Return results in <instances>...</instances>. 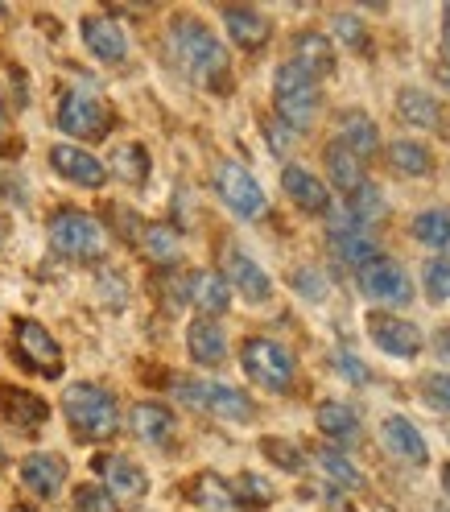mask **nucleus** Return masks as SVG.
Here are the masks:
<instances>
[{"mask_svg": "<svg viewBox=\"0 0 450 512\" xmlns=\"http://www.w3.org/2000/svg\"><path fill=\"white\" fill-rule=\"evenodd\" d=\"M190 302L203 310V318H215V314L228 310L232 290H228V281H223L219 273H195L190 277Z\"/></svg>", "mask_w": 450, "mask_h": 512, "instance_id": "nucleus-28", "label": "nucleus"}, {"mask_svg": "<svg viewBox=\"0 0 450 512\" xmlns=\"http://www.w3.org/2000/svg\"><path fill=\"white\" fill-rule=\"evenodd\" d=\"M223 25H228L232 42H236V46H244V50L265 46V42H269V34H273L269 17H265V13H256V9H244V5L223 9Z\"/></svg>", "mask_w": 450, "mask_h": 512, "instance_id": "nucleus-21", "label": "nucleus"}, {"mask_svg": "<svg viewBox=\"0 0 450 512\" xmlns=\"http://www.w3.org/2000/svg\"><path fill=\"white\" fill-rule=\"evenodd\" d=\"M294 281H298V290H306L310 298H318V294H323V281H318V277H310V273H298Z\"/></svg>", "mask_w": 450, "mask_h": 512, "instance_id": "nucleus-43", "label": "nucleus"}, {"mask_svg": "<svg viewBox=\"0 0 450 512\" xmlns=\"http://www.w3.org/2000/svg\"><path fill=\"white\" fill-rule=\"evenodd\" d=\"M294 67H302L310 79L335 71V50L323 34H298L294 38Z\"/></svg>", "mask_w": 450, "mask_h": 512, "instance_id": "nucleus-27", "label": "nucleus"}, {"mask_svg": "<svg viewBox=\"0 0 450 512\" xmlns=\"http://www.w3.org/2000/svg\"><path fill=\"white\" fill-rule=\"evenodd\" d=\"M389 166H393L397 174H405V178H426V174L434 170L426 145H417V141H409V137H401V141L389 145Z\"/></svg>", "mask_w": 450, "mask_h": 512, "instance_id": "nucleus-31", "label": "nucleus"}, {"mask_svg": "<svg viewBox=\"0 0 450 512\" xmlns=\"http://www.w3.org/2000/svg\"><path fill=\"white\" fill-rule=\"evenodd\" d=\"M50 418V405L38 393H25L13 389V384H0V422L21 430V434H34L42 422Z\"/></svg>", "mask_w": 450, "mask_h": 512, "instance_id": "nucleus-12", "label": "nucleus"}, {"mask_svg": "<svg viewBox=\"0 0 450 512\" xmlns=\"http://www.w3.org/2000/svg\"><path fill=\"white\" fill-rule=\"evenodd\" d=\"M323 166H327V178L343 190V195H356V190L364 186V170H360V157L351 153V149H343L339 141H331L327 145V153H323Z\"/></svg>", "mask_w": 450, "mask_h": 512, "instance_id": "nucleus-26", "label": "nucleus"}, {"mask_svg": "<svg viewBox=\"0 0 450 512\" xmlns=\"http://www.w3.org/2000/svg\"><path fill=\"white\" fill-rule=\"evenodd\" d=\"M438 512H446V508H438Z\"/></svg>", "mask_w": 450, "mask_h": 512, "instance_id": "nucleus-50", "label": "nucleus"}, {"mask_svg": "<svg viewBox=\"0 0 450 512\" xmlns=\"http://www.w3.org/2000/svg\"><path fill=\"white\" fill-rule=\"evenodd\" d=\"M223 281L236 285L248 302H265L273 294V281L265 277V269L256 265L252 256H244V252H228V277H223Z\"/></svg>", "mask_w": 450, "mask_h": 512, "instance_id": "nucleus-20", "label": "nucleus"}, {"mask_svg": "<svg viewBox=\"0 0 450 512\" xmlns=\"http://www.w3.org/2000/svg\"><path fill=\"white\" fill-rule=\"evenodd\" d=\"M426 393H430V401H434V405L450 409V376H446V372H434V376L426 380Z\"/></svg>", "mask_w": 450, "mask_h": 512, "instance_id": "nucleus-42", "label": "nucleus"}, {"mask_svg": "<svg viewBox=\"0 0 450 512\" xmlns=\"http://www.w3.org/2000/svg\"><path fill=\"white\" fill-rule=\"evenodd\" d=\"M397 116L413 128H442V104L422 87H401L397 91Z\"/></svg>", "mask_w": 450, "mask_h": 512, "instance_id": "nucleus-24", "label": "nucleus"}, {"mask_svg": "<svg viewBox=\"0 0 450 512\" xmlns=\"http://www.w3.org/2000/svg\"><path fill=\"white\" fill-rule=\"evenodd\" d=\"M368 335L380 351H389L397 360H413L417 351H422V331L393 314H368Z\"/></svg>", "mask_w": 450, "mask_h": 512, "instance_id": "nucleus-11", "label": "nucleus"}, {"mask_svg": "<svg viewBox=\"0 0 450 512\" xmlns=\"http://www.w3.org/2000/svg\"><path fill=\"white\" fill-rule=\"evenodd\" d=\"M190 496H195V504H207V508H232V488L219 475H199L190 484Z\"/></svg>", "mask_w": 450, "mask_h": 512, "instance_id": "nucleus-37", "label": "nucleus"}, {"mask_svg": "<svg viewBox=\"0 0 450 512\" xmlns=\"http://www.w3.org/2000/svg\"><path fill=\"white\" fill-rule=\"evenodd\" d=\"M347 215H351V223H356V228H364V223L380 219V215H384V199H380V190H376L372 182H364V186L356 190V195H351Z\"/></svg>", "mask_w": 450, "mask_h": 512, "instance_id": "nucleus-34", "label": "nucleus"}, {"mask_svg": "<svg viewBox=\"0 0 450 512\" xmlns=\"http://www.w3.org/2000/svg\"><path fill=\"white\" fill-rule=\"evenodd\" d=\"M314 463L323 467V471L335 479V484H343V488H360V484H364L360 471L351 467V459H347L343 451H331V446H327V451H318V455H314Z\"/></svg>", "mask_w": 450, "mask_h": 512, "instance_id": "nucleus-36", "label": "nucleus"}, {"mask_svg": "<svg viewBox=\"0 0 450 512\" xmlns=\"http://www.w3.org/2000/svg\"><path fill=\"white\" fill-rule=\"evenodd\" d=\"M145 252L153 256V261L170 265V261H178L182 240H178V232H174V228H162V223H153V228L145 232Z\"/></svg>", "mask_w": 450, "mask_h": 512, "instance_id": "nucleus-35", "label": "nucleus"}, {"mask_svg": "<svg viewBox=\"0 0 450 512\" xmlns=\"http://www.w3.org/2000/svg\"><path fill=\"white\" fill-rule=\"evenodd\" d=\"M281 186H285V195L294 199L302 211H314V215H327V211H331V195H327V186L314 178V170H306V166H285Z\"/></svg>", "mask_w": 450, "mask_h": 512, "instance_id": "nucleus-18", "label": "nucleus"}, {"mask_svg": "<svg viewBox=\"0 0 450 512\" xmlns=\"http://www.w3.org/2000/svg\"><path fill=\"white\" fill-rule=\"evenodd\" d=\"M178 397L186 405H195L203 413H215V418L223 422H248L252 418V405L240 389H232V384H219V380H178L174 384Z\"/></svg>", "mask_w": 450, "mask_h": 512, "instance_id": "nucleus-6", "label": "nucleus"}, {"mask_svg": "<svg viewBox=\"0 0 450 512\" xmlns=\"http://www.w3.org/2000/svg\"><path fill=\"white\" fill-rule=\"evenodd\" d=\"M13 339H17V356L29 372H42V376L62 372V347L54 343V335L42 323H34V318H17Z\"/></svg>", "mask_w": 450, "mask_h": 512, "instance_id": "nucleus-9", "label": "nucleus"}, {"mask_svg": "<svg viewBox=\"0 0 450 512\" xmlns=\"http://www.w3.org/2000/svg\"><path fill=\"white\" fill-rule=\"evenodd\" d=\"M215 190L240 219H261L265 215V190L240 162H219L215 166Z\"/></svg>", "mask_w": 450, "mask_h": 512, "instance_id": "nucleus-8", "label": "nucleus"}, {"mask_svg": "<svg viewBox=\"0 0 450 512\" xmlns=\"http://www.w3.org/2000/svg\"><path fill=\"white\" fill-rule=\"evenodd\" d=\"M240 364L244 372L261 384L269 393H285L289 384L298 376V364H294V351L281 347L277 339H248L244 351H240Z\"/></svg>", "mask_w": 450, "mask_h": 512, "instance_id": "nucleus-4", "label": "nucleus"}, {"mask_svg": "<svg viewBox=\"0 0 450 512\" xmlns=\"http://www.w3.org/2000/svg\"><path fill=\"white\" fill-rule=\"evenodd\" d=\"M0 124H5V108H0Z\"/></svg>", "mask_w": 450, "mask_h": 512, "instance_id": "nucleus-48", "label": "nucleus"}, {"mask_svg": "<svg viewBox=\"0 0 450 512\" xmlns=\"http://www.w3.org/2000/svg\"><path fill=\"white\" fill-rule=\"evenodd\" d=\"M62 413H67V422L79 438L87 442H104L116 434L120 426V409H116V397L100 384H71L67 397H62Z\"/></svg>", "mask_w": 450, "mask_h": 512, "instance_id": "nucleus-2", "label": "nucleus"}, {"mask_svg": "<svg viewBox=\"0 0 450 512\" xmlns=\"http://www.w3.org/2000/svg\"><path fill=\"white\" fill-rule=\"evenodd\" d=\"M95 475L104 479V488L116 496V500H141L145 488H149V479L145 471L133 463V459H124V455H95Z\"/></svg>", "mask_w": 450, "mask_h": 512, "instance_id": "nucleus-13", "label": "nucleus"}, {"mask_svg": "<svg viewBox=\"0 0 450 512\" xmlns=\"http://www.w3.org/2000/svg\"><path fill=\"white\" fill-rule=\"evenodd\" d=\"M58 128L71 137H83V141H100L108 128H112V112L100 95L91 91H67L58 104Z\"/></svg>", "mask_w": 450, "mask_h": 512, "instance_id": "nucleus-7", "label": "nucleus"}, {"mask_svg": "<svg viewBox=\"0 0 450 512\" xmlns=\"http://www.w3.org/2000/svg\"><path fill=\"white\" fill-rule=\"evenodd\" d=\"M273 100H277V116L285 120V128L302 133V128L314 124L318 104H323V95H318V83H314L302 67L285 62V67L277 71V79H273Z\"/></svg>", "mask_w": 450, "mask_h": 512, "instance_id": "nucleus-3", "label": "nucleus"}, {"mask_svg": "<svg viewBox=\"0 0 450 512\" xmlns=\"http://www.w3.org/2000/svg\"><path fill=\"white\" fill-rule=\"evenodd\" d=\"M360 290H364V298H372L380 306H405L413 298V281L397 261L376 256L372 265L360 269Z\"/></svg>", "mask_w": 450, "mask_h": 512, "instance_id": "nucleus-10", "label": "nucleus"}, {"mask_svg": "<svg viewBox=\"0 0 450 512\" xmlns=\"http://www.w3.org/2000/svg\"><path fill=\"white\" fill-rule=\"evenodd\" d=\"M442 488H446V496H450V463L442 467Z\"/></svg>", "mask_w": 450, "mask_h": 512, "instance_id": "nucleus-46", "label": "nucleus"}, {"mask_svg": "<svg viewBox=\"0 0 450 512\" xmlns=\"http://www.w3.org/2000/svg\"><path fill=\"white\" fill-rule=\"evenodd\" d=\"M335 368H339V376H347L351 384H368V368L351 356V351H335Z\"/></svg>", "mask_w": 450, "mask_h": 512, "instance_id": "nucleus-41", "label": "nucleus"}, {"mask_svg": "<svg viewBox=\"0 0 450 512\" xmlns=\"http://www.w3.org/2000/svg\"><path fill=\"white\" fill-rule=\"evenodd\" d=\"M112 170L124 178V182H145L149 178V153L141 149V145H116V153H112Z\"/></svg>", "mask_w": 450, "mask_h": 512, "instance_id": "nucleus-32", "label": "nucleus"}, {"mask_svg": "<svg viewBox=\"0 0 450 512\" xmlns=\"http://www.w3.org/2000/svg\"><path fill=\"white\" fill-rule=\"evenodd\" d=\"M339 145L351 149L364 162V157H372L380 149V133H376V124L364 116V112H351L343 124H339Z\"/></svg>", "mask_w": 450, "mask_h": 512, "instance_id": "nucleus-29", "label": "nucleus"}, {"mask_svg": "<svg viewBox=\"0 0 450 512\" xmlns=\"http://www.w3.org/2000/svg\"><path fill=\"white\" fill-rule=\"evenodd\" d=\"M79 29H83V42H87V50L95 58H104V62H124L128 58V38H124V29L112 17L91 13V17H83Z\"/></svg>", "mask_w": 450, "mask_h": 512, "instance_id": "nucleus-15", "label": "nucleus"}, {"mask_svg": "<svg viewBox=\"0 0 450 512\" xmlns=\"http://www.w3.org/2000/svg\"><path fill=\"white\" fill-rule=\"evenodd\" d=\"M335 34H343V42H347L351 50H364V25H360L356 17L339 13V17H335Z\"/></svg>", "mask_w": 450, "mask_h": 512, "instance_id": "nucleus-40", "label": "nucleus"}, {"mask_svg": "<svg viewBox=\"0 0 450 512\" xmlns=\"http://www.w3.org/2000/svg\"><path fill=\"white\" fill-rule=\"evenodd\" d=\"M232 500H236V508H244V512H261V508L273 500V488L265 484L261 475H240L236 488H232Z\"/></svg>", "mask_w": 450, "mask_h": 512, "instance_id": "nucleus-33", "label": "nucleus"}, {"mask_svg": "<svg viewBox=\"0 0 450 512\" xmlns=\"http://www.w3.org/2000/svg\"><path fill=\"white\" fill-rule=\"evenodd\" d=\"M380 438H384V446H389V451H393L397 459H405V463H413V467H422V463L430 459V446H426L422 430H417L409 418H401V413H393V418H384Z\"/></svg>", "mask_w": 450, "mask_h": 512, "instance_id": "nucleus-16", "label": "nucleus"}, {"mask_svg": "<svg viewBox=\"0 0 450 512\" xmlns=\"http://www.w3.org/2000/svg\"><path fill=\"white\" fill-rule=\"evenodd\" d=\"M170 50L178 58V67L203 83L207 91H223L228 87V71H232V62H228V50L219 46V38L211 34V29L195 17H174L170 21Z\"/></svg>", "mask_w": 450, "mask_h": 512, "instance_id": "nucleus-1", "label": "nucleus"}, {"mask_svg": "<svg viewBox=\"0 0 450 512\" xmlns=\"http://www.w3.org/2000/svg\"><path fill=\"white\" fill-rule=\"evenodd\" d=\"M75 512H120V504L104 484H79L75 488Z\"/></svg>", "mask_w": 450, "mask_h": 512, "instance_id": "nucleus-38", "label": "nucleus"}, {"mask_svg": "<svg viewBox=\"0 0 450 512\" xmlns=\"http://www.w3.org/2000/svg\"><path fill=\"white\" fill-rule=\"evenodd\" d=\"M413 236L422 240L426 248L442 252V261H450V211L446 207H434V211H422L413 219Z\"/></svg>", "mask_w": 450, "mask_h": 512, "instance_id": "nucleus-30", "label": "nucleus"}, {"mask_svg": "<svg viewBox=\"0 0 450 512\" xmlns=\"http://www.w3.org/2000/svg\"><path fill=\"white\" fill-rule=\"evenodd\" d=\"M21 484L34 492V496H42V500H54L58 496V488L67 484V463H62L58 455H29L25 463H21Z\"/></svg>", "mask_w": 450, "mask_h": 512, "instance_id": "nucleus-17", "label": "nucleus"}, {"mask_svg": "<svg viewBox=\"0 0 450 512\" xmlns=\"http://www.w3.org/2000/svg\"><path fill=\"white\" fill-rule=\"evenodd\" d=\"M438 351L450 360V327H442V331H438Z\"/></svg>", "mask_w": 450, "mask_h": 512, "instance_id": "nucleus-45", "label": "nucleus"}, {"mask_svg": "<svg viewBox=\"0 0 450 512\" xmlns=\"http://www.w3.org/2000/svg\"><path fill=\"white\" fill-rule=\"evenodd\" d=\"M269 137H273V141H269V145H273V149H277V153H285V149H289V145H294V141H289V128H277V124H273V128H269Z\"/></svg>", "mask_w": 450, "mask_h": 512, "instance_id": "nucleus-44", "label": "nucleus"}, {"mask_svg": "<svg viewBox=\"0 0 450 512\" xmlns=\"http://www.w3.org/2000/svg\"><path fill=\"white\" fill-rule=\"evenodd\" d=\"M0 13H5V5H0Z\"/></svg>", "mask_w": 450, "mask_h": 512, "instance_id": "nucleus-49", "label": "nucleus"}, {"mask_svg": "<svg viewBox=\"0 0 450 512\" xmlns=\"http://www.w3.org/2000/svg\"><path fill=\"white\" fill-rule=\"evenodd\" d=\"M314 422H318V430H323L331 442H339V446H351L360 438V413L351 409L347 401H323V405H318V413H314Z\"/></svg>", "mask_w": 450, "mask_h": 512, "instance_id": "nucleus-22", "label": "nucleus"}, {"mask_svg": "<svg viewBox=\"0 0 450 512\" xmlns=\"http://www.w3.org/2000/svg\"><path fill=\"white\" fill-rule=\"evenodd\" d=\"M186 347H190V356H195V364H219L228 356V339H223L215 318H195L186 331Z\"/></svg>", "mask_w": 450, "mask_h": 512, "instance_id": "nucleus-25", "label": "nucleus"}, {"mask_svg": "<svg viewBox=\"0 0 450 512\" xmlns=\"http://www.w3.org/2000/svg\"><path fill=\"white\" fill-rule=\"evenodd\" d=\"M50 166H54L62 178H67V182L87 186V190H100V186L108 182L104 162H95L91 153H83V149H75V145H54V149H50Z\"/></svg>", "mask_w": 450, "mask_h": 512, "instance_id": "nucleus-14", "label": "nucleus"}, {"mask_svg": "<svg viewBox=\"0 0 450 512\" xmlns=\"http://www.w3.org/2000/svg\"><path fill=\"white\" fill-rule=\"evenodd\" d=\"M331 256L339 265H351V269H364L376 261V240L364 232V228H331Z\"/></svg>", "mask_w": 450, "mask_h": 512, "instance_id": "nucleus-19", "label": "nucleus"}, {"mask_svg": "<svg viewBox=\"0 0 450 512\" xmlns=\"http://www.w3.org/2000/svg\"><path fill=\"white\" fill-rule=\"evenodd\" d=\"M446 46H450V9H446Z\"/></svg>", "mask_w": 450, "mask_h": 512, "instance_id": "nucleus-47", "label": "nucleus"}, {"mask_svg": "<svg viewBox=\"0 0 450 512\" xmlns=\"http://www.w3.org/2000/svg\"><path fill=\"white\" fill-rule=\"evenodd\" d=\"M50 244L71 261H95L104 256V228L83 211H58L50 219Z\"/></svg>", "mask_w": 450, "mask_h": 512, "instance_id": "nucleus-5", "label": "nucleus"}, {"mask_svg": "<svg viewBox=\"0 0 450 512\" xmlns=\"http://www.w3.org/2000/svg\"><path fill=\"white\" fill-rule=\"evenodd\" d=\"M422 281H426V294H430V302H446L450 298V261H430L426 269H422Z\"/></svg>", "mask_w": 450, "mask_h": 512, "instance_id": "nucleus-39", "label": "nucleus"}, {"mask_svg": "<svg viewBox=\"0 0 450 512\" xmlns=\"http://www.w3.org/2000/svg\"><path fill=\"white\" fill-rule=\"evenodd\" d=\"M128 422H133V434L149 446H166L174 438V413L166 405H157V401H141Z\"/></svg>", "mask_w": 450, "mask_h": 512, "instance_id": "nucleus-23", "label": "nucleus"}]
</instances>
